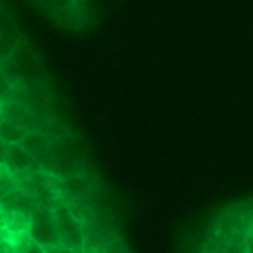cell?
Here are the masks:
<instances>
[{
    "label": "cell",
    "mask_w": 253,
    "mask_h": 253,
    "mask_svg": "<svg viewBox=\"0 0 253 253\" xmlns=\"http://www.w3.org/2000/svg\"><path fill=\"white\" fill-rule=\"evenodd\" d=\"M40 169L56 178H65V175L83 171V156H80L76 140L67 138V135H53L51 149H49L44 162L40 165Z\"/></svg>",
    "instance_id": "6da1fadb"
},
{
    "label": "cell",
    "mask_w": 253,
    "mask_h": 253,
    "mask_svg": "<svg viewBox=\"0 0 253 253\" xmlns=\"http://www.w3.org/2000/svg\"><path fill=\"white\" fill-rule=\"evenodd\" d=\"M53 218H56V229H58V240L62 247L69 249H80L84 251V224L78 218L74 209L67 202L56 200L53 202Z\"/></svg>",
    "instance_id": "7a4b0ae2"
},
{
    "label": "cell",
    "mask_w": 253,
    "mask_h": 253,
    "mask_svg": "<svg viewBox=\"0 0 253 253\" xmlns=\"http://www.w3.org/2000/svg\"><path fill=\"white\" fill-rule=\"evenodd\" d=\"M27 236L40 245L42 249L60 245L58 240V229H56V218H53V205H38L34 213L29 215V227H27Z\"/></svg>",
    "instance_id": "3957f363"
},
{
    "label": "cell",
    "mask_w": 253,
    "mask_h": 253,
    "mask_svg": "<svg viewBox=\"0 0 253 253\" xmlns=\"http://www.w3.org/2000/svg\"><path fill=\"white\" fill-rule=\"evenodd\" d=\"M18 187L27 191L38 205H53L58 200V178L47 171H29V173L16 175Z\"/></svg>",
    "instance_id": "277c9868"
},
{
    "label": "cell",
    "mask_w": 253,
    "mask_h": 253,
    "mask_svg": "<svg viewBox=\"0 0 253 253\" xmlns=\"http://www.w3.org/2000/svg\"><path fill=\"white\" fill-rule=\"evenodd\" d=\"M4 169H9L13 175H22L29 173V171H38L40 165L34 158L27 153V149L22 144H7V151H4Z\"/></svg>",
    "instance_id": "5b68a950"
},
{
    "label": "cell",
    "mask_w": 253,
    "mask_h": 253,
    "mask_svg": "<svg viewBox=\"0 0 253 253\" xmlns=\"http://www.w3.org/2000/svg\"><path fill=\"white\" fill-rule=\"evenodd\" d=\"M51 142H53V135L47 133V131H27V135L22 138L20 144L27 149V153H29L38 165H42L49 149H51Z\"/></svg>",
    "instance_id": "8992f818"
},
{
    "label": "cell",
    "mask_w": 253,
    "mask_h": 253,
    "mask_svg": "<svg viewBox=\"0 0 253 253\" xmlns=\"http://www.w3.org/2000/svg\"><path fill=\"white\" fill-rule=\"evenodd\" d=\"M0 205H2L4 213H25V215H31V213H34V209L38 207V202H36L27 191H22V189L18 187L16 191L9 193V196L4 198Z\"/></svg>",
    "instance_id": "52a82bcc"
},
{
    "label": "cell",
    "mask_w": 253,
    "mask_h": 253,
    "mask_svg": "<svg viewBox=\"0 0 253 253\" xmlns=\"http://www.w3.org/2000/svg\"><path fill=\"white\" fill-rule=\"evenodd\" d=\"M27 135L25 129H20L18 125L9 123V120H0V140H2L4 144H20L22 138Z\"/></svg>",
    "instance_id": "ba28073f"
},
{
    "label": "cell",
    "mask_w": 253,
    "mask_h": 253,
    "mask_svg": "<svg viewBox=\"0 0 253 253\" xmlns=\"http://www.w3.org/2000/svg\"><path fill=\"white\" fill-rule=\"evenodd\" d=\"M16 189H18V178L9 169L0 167V202H2L11 191H16Z\"/></svg>",
    "instance_id": "9c48e42d"
},
{
    "label": "cell",
    "mask_w": 253,
    "mask_h": 253,
    "mask_svg": "<svg viewBox=\"0 0 253 253\" xmlns=\"http://www.w3.org/2000/svg\"><path fill=\"white\" fill-rule=\"evenodd\" d=\"M222 253H247V247H245V240H231L227 242Z\"/></svg>",
    "instance_id": "30bf717a"
},
{
    "label": "cell",
    "mask_w": 253,
    "mask_h": 253,
    "mask_svg": "<svg viewBox=\"0 0 253 253\" xmlns=\"http://www.w3.org/2000/svg\"><path fill=\"white\" fill-rule=\"evenodd\" d=\"M44 253H84V251H80V249H69V247L56 245V247H49V249H44Z\"/></svg>",
    "instance_id": "8fae6325"
},
{
    "label": "cell",
    "mask_w": 253,
    "mask_h": 253,
    "mask_svg": "<svg viewBox=\"0 0 253 253\" xmlns=\"http://www.w3.org/2000/svg\"><path fill=\"white\" fill-rule=\"evenodd\" d=\"M100 253H126L125 249H123V245H116V242H111L107 249H102Z\"/></svg>",
    "instance_id": "7c38bea8"
},
{
    "label": "cell",
    "mask_w": 253,
    "mask_h": 253,
    "mask_svg": "<svg viewBox=\"0 0 253 253\" xmlns=\"http://www.w3.org/2000/svg\"><path fill=\"white\" fill-rule=\"evenodd\" d=\"M4 151H7V144H4L2 140H0V167L4 165Z\"/></svg>",
    "instance_id": "4fadbf2b"
},
{
    "label": "cell",
    "mask_w": 253,
    "mask_h": 253,
    "mask_svg": "<svg viewBox=\"0 0 253 253\" xmlns=\"http://www.w3.org/2000/svg\"><path fill=\"white\" fill-rule=\"evenodd\" d=\"M0 120H2V100H0Z\"/></svg>",
    "instance_id": "5bb4252c"
},
{
    "label": "cell",
    "mask_w": 253,
    "mask_h": 253,
    "mask_svg": "<svg viewBox=\"0 0 253 253\" xmlns=\"http://www.w3.org/2000/svg\"><path fill=\"white\" fill-rule=\"evenodd\" d=\"M0 220H2V205H0Z\"/></svg>",
    "instance_id": "9a60e30c"
}]
</instances>
